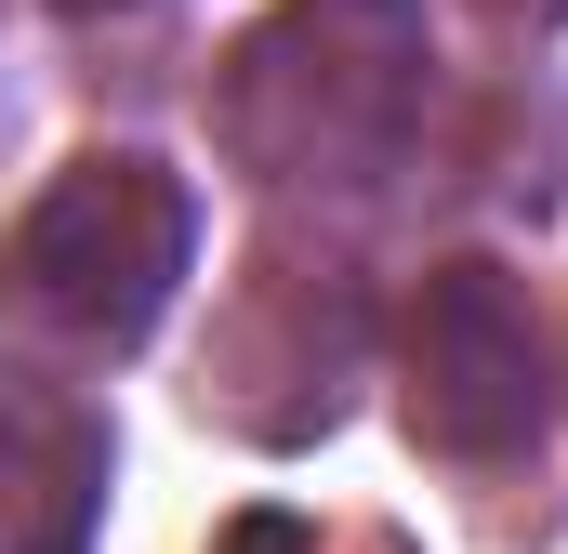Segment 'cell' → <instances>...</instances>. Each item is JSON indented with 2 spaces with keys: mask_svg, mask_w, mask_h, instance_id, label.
<instances>
[{
  "mask_svg": "<svg viewBox=\"0 0 568 554\" xmlns=\"http://www.w3.org/2000/svg\"><path fill=\"white\" fill-rule=\"evenodd\" d=\"M397 410L436 462H516L556 410V330L529 277L503 265H436L397 330Z\"/></svg>",
  "mask_w": 568,
  "mask_h": 554,
  "instance_id": "3957f363",
  "label": "cell"
},
{
  "mask_svg": "<svg viewBox=\"0 0 568 554\" xmlns=\"http://www.w3.org/2000/svg\"><path fill=\"white\" fill-rule=\"evenodd\" d=\"M185 252H199L185 172L145 158V145H93L0 238V304L40 343H67V357H133L145 330L172 317V290H185Z\"/></svg>",
  "mask_w": 568,
  "mask_h": 554,
  "instance_id": "6da1fadb",
  "label": "cell"
},
{
  "mask_svg": "<svg viewBox=\"0 0 568 554\" xmlns=\"http://www.w3.org/2000/svg\"><path fill=\"white\" fill-rule=\"evenodd\" d=\"M212 554H317V529H304V515H278V502H252V515H239Z\"/></svg>",
  "mask_w": 568,
  "mask_h": 554,
  "instance_id": "277c9868",
  "label": "cell"
},
{
  "mask_svg": "<svg viewBox=\"0 0 568 554\" xmlns=\"http://www.w3.org/2000/svg\"><path fill=\"white\" fill-rule=\"evenodd\" d=\"M424 106V0H291L225 66V145L265 185H344Z\"/></svg>",
  "mask_w": 568,
  "mask_h": 554,
  "instance_id": "7a4b0ae2",
  "label": "cell"
}]
</instances>
